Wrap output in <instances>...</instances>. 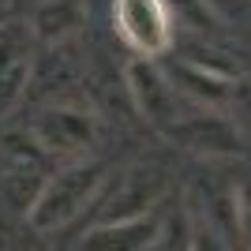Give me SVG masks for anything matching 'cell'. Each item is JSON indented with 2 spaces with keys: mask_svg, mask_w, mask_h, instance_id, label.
Listing matches in <instances>:
<instances>
[{
  "mask_svg": "<svg viewBox=\"0 0 251 251\" xmlns=\"http://www.w3.org/2000/svg\"><path fill=\"white\" fill-rule=\"evenodd\" d=\"M191 251H232L210 225H191Z\"/></svg>",
  "mask_w": 251,
  "mask_h": 251,
  "instance_id": "14",
  "label": "cell"
},
{
  "mask_svg": "<svg viewBox=\"0 0 251 251\" xmlns=\"http://www.w3.org/2000/svg\"><path fill=\"white\" fill-rule=\"evenodd\" d=\"M165 191V176L150 165H135L116 180L113 195L105 199L101 221H124V218H143Z\"/></svg>",
  "mask_w": 251,
  "mask_h": 251,
  "instance_id": "6",
  "label": "cell"
},
{
  "mask_svg": "<svg viewBox=\"0 0 251 251\" xmlns=\"http://www.w3.org/2000/svg\"><path fill=\"white\" fill-rule=\"evenodd\" d=\"M236 225H240L244 232V240L251 244V180H244L240 188H236Z\"/></svg>",
  "mask_w": 251,
  "mask_h": 251,
  "instance_id": "13",
  "label": "cell"
},
{
  "mask_svg": "<svg viewBox=\"0 0 251 251\" xmlns=\"http://www.w3.org/2000/svg\"><path fill=\"white\" fill-rule=\"evenodd\" d=\"M83 23H86L83 0H42V4L34 8L30 34L38 42L60 45V42H68V38H75Z\"/></svg>",
  "mask_w": 251,
  "mask_h": 251,
  "instance_id": "10",
  "label": "cell"
},
{
  "mask_svg": "<svg viewBox=\"0 0 251 251\" xmlns=\"http://www.w3.org/2000/svg\"><path fill=\"white\" fill-rule=\"evenodd\" d=\"M173 79H176L180 94H188L199 109H221L236 94V75L221 72L206 60H176Z\"/></svg>",
  "mask_w": 251,
  "mask_h": 251,
  "instance_id": "8",
  "label": "cell"
},
{
  "mask_svg": "<svg viewBox=\"0 0 251 251\" xmlns=\"http://www.w3.org/2000/svg\"><path fill=\"white\" fill-rule=\"evenodd\" d=\"M157 218L143 214V218H124V221H101L86 232V240L79 251H150L157 240Z\"/></svg>",
  "mask_w": 251,
  "mask_h": 251,
  "instance_id": "9",
  "label": "cell"
},
{
  "mask_svg": "<svg viewBox=\"0 0 251 251\" xmlns=\"http://www.w3.org/2000/svg\"><path fill=\"white\" fill-rule=\"evenodd\" d=\"M30 135L45 154L79 161L98 143V116L79 105H52L38 113V120L30 124Z\"/></svg>",
  "mask_w": 251,
  "mask_h": 251,
  "instance_id": "2",
  "label": "cell"
},
{
  "mask_svg": "<svg viewBox=\"0 0 251 251\" xmlns=\"http://www.w3.org/2000/svg\"><path fill=\"white\" fill-rule=\"evenodd\" d=\"M150 251H191V218L184 210L169 221L165 232H157V240H154Z\"/></svg>",
  "mask_w": 251,
  "mask_h": 251,
  "instance_id": "11",
  "label": "cell"
},
{
  "mask_svg": "<svg viewBox=\"0 0 251 251\" xmlns=\"http://www.w3.org/2000/svg\"><path fill=\"white\" fill-rule=\"evenodd\" d=\"M169 11L176 15V19H184L188 26H195V30H206V26H214V11H210L206 0H165Z\"/></svg>",
  "mask_w": 251,
  "mask_h": 251,
  "instance_id": "12",
  "label": "cell"
},
{
  "mask_svg": "<svg viewBox=\"0 0 251 251\" xmlns=\"http://www.w3.org/2000/svg\"><path fill=\"white\" fill-rule=\"evenodd\" d=\"M113 23L143 60L161 56L173 45V11L165 0H113Z\"/></svg>",
  "mask_w": 251,
  "mask_h": 251,
  "instance_id": "4",
  "label": "cell"
},
{
  "mask_svg": "<svg viewBox=\"0 0 251 251\" xmlns=\"http://www.w3.org/2000/svg\"><path fill=\"white\" fill-rule=\"evenodd\" d=\"M124 75H127L131 101H135V109L143 113V120L169 139L176 131L180 116L188 113V109H180V90L165 79V72H161L154 60H143V56H135V60L127 64Z\"/></svg>",
  "mask_w": 251,
  "mask_h": 251,
  "instance_id": "3",
  "label": "cell"
},
{
  "mask_svg": "<svg viewBox=\"0 0 251 251\" xmlns=\"http://www.w3.org/2000/svg\"><path fill=\"white\" fill-rule=\"evenodd\" d=\"M169 139H180L184 147L199 150V154H236V150H240V131H236L232 120H225L218 109L184 113L176 131Z\"/></svg>",
  "mask_w": 251,
  "mask_h": 251,
  "instance_id": "7",
  "label": "cell"
},
{
  "mask_svg": "<svg viewBox=\"0 0 251 251\" xmlns=\"http://www.w3.org/2000/svg\"><path fill=\"white\" fill-rule=\"evenodd\" d=\"M30 86V34L19 23L0 26V116H8Z\"/></svg>",
  "mask_w": 251,
  "mask_h": 251,
  "instance_id": "5",
  "label": "cell"
},
{
  "mask_svg": "<svg viewBox=\"0 0 251 251\" xmlns=\"http://www.w3.org/2000/svg\"><path fill=\"white\" fill-rule=\"evenodd\" d=\"M105 165L94 157H79L68 161L64 169H56L52 176H45L42 191L26 206V221L34 232H56L64 225H72L79 214L90 210V202H98L105 188Z\"/></svg>",
  "mask_w": 251,
  "mask_h": 251,
  "instance_id": "1",
  "label": "cell"
}]
</instances>
